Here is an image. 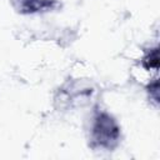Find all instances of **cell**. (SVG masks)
I'll list each match as a JSON object with an SVG mask.
<instances>
[{
	"mask_svg": "<svg viewBox=\"0 0 160 160\" xmlns=\"http://www.w3.org/2000/svg\"><path fill=\"white\" fill-rule=\"evenodd\" d=\"M119 139V128L108 114H99L91 126V140L99 148H112Z\"/></svg>",
	"mask_w": 160,
	"mask_h": 160,
	"instance_id": "cell-1",
	"label": "cell"
}]
</instances>
